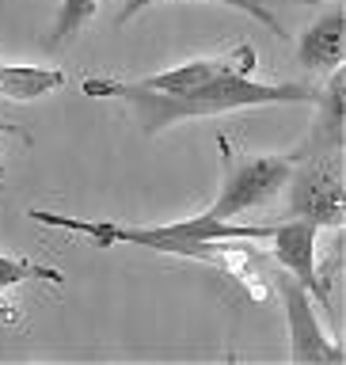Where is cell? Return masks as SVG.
I'll list each match as a JSON object with an SVG mask.
<instances>
[{
    "label": "cell",
    "mask_w": 346,
    "mask_h": 365,
    "mask_svg": "<svg viewBox=\"0 0 346 365\" xmlns=\"http://www.w3.org/2000/svg\"><path fill=\"white\" fill-rule=\"evenodd\" d=\"M31 217L39 225L50 228H65V232L88 236L99 247H114V244H130V247H148L160 255H179V259H202L213 267H225L228 274H236L244 285L259 278L255 270V251L248 247H233L236 240H267L270 225H233L213 217L210 210L198 217H183V221H168V225H118V221H80V217H65V213H50V210H31Z\"/></svg>",
    "instance_id": "6da1fadb"
},
{
    "label": "cell",
    "mask_w": 346,
    "mask_h": 365,
    "mask_svg": "<svg viewBox=\"0 0 346 365\" xmlns=\"http://www.w3.org/2000/svg\"><path fill=\"white\" fill-rule=\"evenodd\" d=\"M84 96L96 99H122L130 103L137 114V125L156 137L168 125H175L183 118H213V114H228V110H255V107H293V103H316V88L308 84H263L255 76L244 73H225L210 80L202 88L179 91H148L137 80H84Z\"/></svg>",
    "instance_id": "7a4b0ae2"
},
{
    "label": "cell",
    "mask_w": 346,
    "mask_h": 365,
    "mask_svg": "<svg viewBox=\"0 0 346 365\" xmlns=\"http://www.w3.org/2000/svg\"><path fill=\"white\" fill-rule=\"evenodd\" d=\"M290 217L312 221L316 228H339L346 213V182H342V148L316 145L312 156L290 168Z\"/></svg>",
    "instance_id": "3957f363"
},
{
    "label": "cell",
    "mask_w": 346,
    "mask_h": 365,
    "mask_svg": "<svg viewBox=\"0 0 346 365\" xmlns=\"http://www.w3.org/2000/svg\"><path fill=\"white\" fill-rule=\"evenodd\" d=\"M217 148H221V164H225V179H221V194L217 202L210 205L213 217L221 221H233V217L248 213V210H259L267 205L270 198H278L285 179H290V168H293V156H244L240 160L233 148H228L225 137H217Z\"/></svg>",
    "instance_id": "277c9868"
},
{
    "label": "cell",
    "mask_w": 346,
    "mask_h": 365,
    "mask_svg": "<svg viewBox=\"0 0 346 365\" xmlns=\"http://www.w3.org/2000/svg\"><path fill=\"white\" fill-rule=\"evenodd\" d=\"M282 304H285V319H290V358L293 361H301V365L346 361V350L320 324V316L312 308V293L297 278H282Z\"/></svg>",
    "instance_id": "5b68a950"
},
{
    "label": "cell",
    "mask_w": 346,
    "mask_h": 365,
    "mask_svg": "<svg viewBox=\"0 0 346 365\" xmlns=\"http://www.w3.org/2000/svg\"><path fill=\"white\" fill-rule=\"evenodd\" d=\"M255 65H259L255 46L240 42V46H233L228 53H217V57H194V61H183V65H175V68H164V73L141 76L137 84L148 88V91H168V96H179V91L202 88V84H210V80L225 76V73L255 76Z\"/></svg>",
    "instance_id": "8992f818"
},
{
    "label": "cell",
    "mask_w": 346,
    "mask_h": 365,
    "mask_svg": "<svg viewBox=\"0 0 346 365\" xmlns=\"http://www.w3.org/2000/svg\"><path fill=\"white\" fill-rule=\"evenodd\" d=\"M316 232L320 228L312 221L290 217V221H282V225H270L267 240H270V255L316 297V304H327V285L320 282V274H316Z\"/></svg>",
    "instance_id": "52a82bcc"
},
{
    "label": "cell",
    "mask_w": 346,
    "mask_h": 365,
    "mask_svg": "<svg viewBox=\"0 0 346 365\" xmlns=\"http://www.w3.org/2000/svg\"><path fill=\"white\" fill-rule=\"evenodd\" d=\"M342 50H346V8H331L327 16H320L316 23H308L297 38V61L312 73H335L342 65Z\"/></svg>",
    "instance_id": "ba28073f"
},
{
    "label": "cell",
    "mask_w": 346,
    "mask_h": 365,
    "mask_svg": "<svg viewBox=\"0 0 346 365\" xmlns=\"http://www.w3.org/2000/svg\"><path fill=\"white\" fill-rule=\"evenodd\" d=\"M316 107H320L316 145L342 148V141H346V68L342 65L335 68V73H327L324 91H316Z\"/></svg>",
    "instance_id": "9c48e42d"
},
{
    "label": "cell",
    "mask_w": 346,
    "mask_h": 365,
    "mask_svg": "<svg viewBox=\"0 0 346 365\" xmlns=\"http://www.w3.org/2000/svg\"><path fill=\"white\" fill-rule=\"evenodd\" d=\"M65 84V76L57 68L46 65H0V96L4 99H19L31 103L39 96H50Z\"/></svg>",
    "instance_id": "30bf717a"
},
{
    "label": "cell",
    "mask_w": 346,
    "mask_h": 365,
    "mask_svg": "<svg viewBox=\"0 0 346 365\" xmlns=\"http://www.w3.org/2000/svg\"><path fill=\"white\" fill-rule=\"evenodd\" d=\"M23 282H50L61 285L65 274L42 262L19 259V255H0V319H16V301H8V289H16Z\"/></svg>",
    "instance_id": "8fae6325"
},
{
    "label": "cell",
    "mask_w": 346,
    "mask_h": 365,
    "mask_svg": "<svg viewBox=\"0 0 346 365\" xmlns=\"http://www.w3.org/2000/svg\"><path fill=\"white\" fill-rule=\"evenodd\" d=\"M96 11H99V0H61L57 16H54V27H50V50L57 53L65 46H73L76 34L96 19Z\"/></svg>",
    "instance_id": "7c38bea8"
},
{
    "label": "cell",
    "mask_w": 346,
    "mask_h": 365,
    "mask_svg": "<svg viewBox=\"0 0 346 365\" xmlns=\"http://www.w3.org/2000/svg\"><path fill=\"white\" fill-rule=\"evenodd\" d=\"M148 4H164V0H122V11H118V27L122 23H130L137 11H145ZM205 4H225V8H236V11H244V16H251L255 23H263V27H267L270 34H282V19L274 16L270 11V4L267 0H205Z\"/></svg>",
    "instance_id": "4fadbf2b"
},
{
    "label": "cell",
    "mask_w": 346,
    "mask_h": 365,
    "mask_svg": "<svg viewBox=\"0 0 346 365\" xmlns=\"http://www.w3.org/2000/svg\"><path fill=\"white\" fill-rule=\"evenodd\" d=\"M8 130V125H0V133H4ZM4 175H8V171H4V156H0V187H4Z\"/></svg>",
    "instance_id": "5bb4252c"
}]
</instances>
